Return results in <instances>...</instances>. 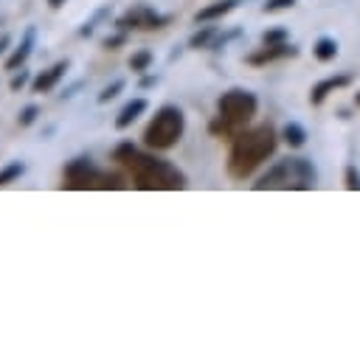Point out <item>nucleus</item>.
Wrapping results in <instances>:
<instances>
[{
	"label": "nucleus",
	"instance_id": "nucleus-1",
	"mask_svg": "<svg viewBox=\"0 0 360 357\" xmlns=\"http://www.w3.org/2000/svg\"><path fill=\"white\" fill-rule=\"evenodd\" d=\"M112 160L129 171L132 183L141 191H180V188H186V174L174 163L155 157L149 152H138L129 141H124L112 149Z\"/></svg>",
	"mask_w": 360,
	"mask_h": 357
},
{
	"label": "nucleus",
	"instance_id": "nucleus-2",
	"mask_svg": "<svg viewBox=\"0 0 360 357\" xmlns=\"http://www.w3.org/2000/svg\"><path fill=\"white\" fill-rule=\"evenodd\" d=\"M278 146V135L270 124H256V126H245L242 132H236L231 138V152H228V174L233 180H245L250 177L262 163H267V157H273Z\"/></svg>",
	"mask_w": 360,
	"mask_h": 357
},
{
	"label": "nucleus",
	"instance_id": "nucleus-3",
	"mask_svg": "<svg viewBox=\"0 0 360 357\" xmlns=\"http://www.w3.org/2000/svg\"><path fill=\"white\" fill-rule=\"evenodd\" d=\"M256 110H259V98L250 90L242 87L225 90L217 98V115L208 121V132L217 138H233L253 121Z\"/></svg>",
	"mask_w": 360,
	"mask_h": 357
},
{
	"label": "nucleus",
	"instance_id": "nucleus-4",
	"mask_svg": "<svg viewBox=\"0 0 360 357\" xmlns=\"http://www.w3.org/2000/svg\"><path fill=\"white\" fill-rule=\"evenodd\" d=\"M186 132V115L177 104H163L158 107V112L149 118L146 129H143V146L152 152H166L172 149Z\"/></svg>",
	"mask_w": 360,
	"mask_h": 357
},
{
	"label": "nucleus",
	"instance_id": "nucleus-5",
	"mask_svg": "<svg viewBox=\"0 0 360 357\" xmlns=\"http://www.w3.org/2000/svg\"><path fill=\"white\" fill-rule=\"evenodd\" d=\"M62 186L65 188H73V191H87V188H124V177L98 169L90 157H73L62 169Z\"/></svg>",
	"mask_w": 360,
	"mask_h": 357
},
{
	"label": "nucleus",
	"instance_id": "nucleus-6",
	"mask_svg": "<svg viewBox=\"0 0 360 357\" xmlns=\"http://www.w3.org/2000/svg\"><path fill=\"white\" fill-rule=\"evenodd\" d=\"M172 22L169 14H158L152 6H135L129 11H124L118 20H115V28L118 31H158V28H166Z\"/></svg>",
	"mask_w": 360,
	"mask_h": 357
},
{
	"label": "nucleus",
	"instance_id": "nucleus-7",
	"mask_svg": "<svg viewBox=\"0 0 360 357\" xmlns=\"http://www.w3.org/2000/svg\"><path fill=\"white\" fill-rule=\"evenodd\" d=\"M256 191H264V188H298V177H295V169H292V157L287 160H278L276 166H270L259 183H253Z\"/></svg>",
	"mask_w": 360,
	"mask_h": 357
},
{
	"label": "nucleus",
	"instance_id": "nucleus-8",
	"mask_svg": "<svg viewBox=\"0 0 360 357\" xmlns=\"http://www.w3.org/2000/svg\"><path fill=\"white\" fill-rule=\"evenodd\" d=\"M295 53H298V48L290 45V42H276V45H264L262 42V48H256L253 53H248L245 62L253 65V67H264L270 62H278V59H287V56H295Z\"/></svg>",
	"mask_w": 360,
	"mask_h": 357
},
{
	"label": "nucleus",
	"instance_id": "nucleus-9",
	"mask_svg": "<svg viewBox=\"0 0 360 357\" xmlns=\"http://www.w3.org/2000/svg\"><path fill=\"white\" fill-rule=\"evenodd\" d=\"M68 67H70V62L62 59V62H56V65H51V67H45V70H39V73L31 79V90H34V93H48V90H53V87L65 79Z\"/></svg>",
	"mask_w": 360,
	"mask_h": 357
},
{
	"label": "nucleus",
	"instance_id": "nucleus-10",
	"mask_svg": "<svg viewBox=\"0 0 360 357\" xmlns=\"http://www.w3.org/2000/svg\"><path fill=\"white\" fill-rule=\"evenodd\" d=\"M34 45H37V28L28 25V28L22 31V39H20V42L14 45V51L8 53V59H6V70H17V67H22V65L28 62Z\"/></svg>",
	"mask_w": 360,
	"mask_h": 357
},
{
	"label": "nucleus",
	"instance_id": "nucleus-11",
	"mask_svg": "<svg viewBox=\"0 0 360 357\" xmlns=\"http://www.w3.org/2000/svg\"><path fill=\"white\" fill-rule=\"evenodd\" d=\"M349 82H352V79H349L346 73H338V76H326V79H321V82H318V84H312V90H309V104H312V107L323 104L329 93H335V90H340V87H346Z\"/></svg>",
	"mask_w": 360,
	"mask_h": 357
},
{
	"label": "nucleus",
	"instance_id": "nucleus-12",
	"mask_svg": "<svg viewBox=\"0 0 360 357\" xmlns=\"http://www.w3.org/2000/svg\"><path fill=\"white\" fill-rule=\"evenodd\" d=\"M146 107H149V101L146 98H132V101H127L124 107H121V112L115 115V129H129L143 112H146Z\"/></svg>",
	"mask_w": 360,
	"mask_h": 357
},
{
	"label": "nucleus",
	"instance_id": "nucleus-13",
	"mask_svg": "<svg viewBox=\"0 0 360 357\" xmlns=\"http://www.w3.org/2000/svg\"><path fill=\"white\" fill-rule=\"evenodd\" d=\"M239 3H242V0H217V3H211V6H205V8H200V11L194 14V22H214V20L225 17V14H231Z\"/></svg>",
	"mask_w": 360,
	"mask_h": 357
},
{
	"label": "nucleus",
	"instance_id": "nucleus-14",
	"mask_svg": "<svg viewBox=\"0 0 360 357\" xmlns=\"http://www.w3.org/2000/svg\"><path fill=\"white\" fill-rule=\"evenodd\" d=\"M281 141H284L290 149H301V146L307 143V129H304L298 121H290V124H284V129H281Z\"/></svg>",
	"mask_w": 360,
	"mask_h": 357
},
{
	"label": "nucleus",
	"instance_id": "nucleus-15",
	"mask_svg": "<svg viewBox=\"0 0 360 357\" xmlns=\"http://www.w3.org/2000/svg\"><path fill=\"white\" fill-rule=\"evenodd\" d=\"M312 56H315L318 62H332V59L338 56V42H335L332 37H321V39L312 45Z\"/></svg>",
	"mask_w": 360,
	"mask_h": 357
},
{
	"label": "nucleus",
	"instance_id": "nucleus-16",
	"mask_svg": "<svg viewBox=\"0 0 360 357\" xmlns=\"http://www.w3.org/2000/svg\"><path fill=\"white\" fill-rule=\"evenodd\" d=\"M152 62H155V53H152L149 48H141V51H135V53L129 56V70H132V73H146Z\"/></svg>",
	"mask_w": 360,
	"mask_h": 357
},
{
	"label": "nucleus",
	"instance_id": "nucleus-17",
	"mask_svg": "<svg viewBox=\"0 0 360 357\" xmlns=\"http://www.w3.org/2000/svg\"><path fill=\"white\" fill-rule=\"evenodd\" d=\"M214 37H217V28H214V25H205V28H200L197 34H191L188 48H211Z\"/></svg>",
	"mask_w": 360,
	"mask_h": 357
},
{
	"label": "nucleus",
	"instance_id": "nucleus-18",
	"mask_svg": "<svg viewBox=\"0 0 360 357\" xmlns=\"http://www.w3.org/2000/svg\"><path fill=\"white\" fill-rule=\"evenodd\" d=\"M22 171H25V163H20V160L6 163V166L0 169V186H8V183H14V180H20Z\"/></svg>",
	"mask_w": 360,
	"mask_h": 357
},
{
	"label": "nucleus",
	"instance_id": "nucleus-19",
	"mask_svg": "<svg viewBox=\"0 0 360 357\" xmlns=\"http://www.w3.org/2000/svg\"><path fill=\"white\" fill-rule=\"evenodd\" d=\"M107 17H110V6H101V8H98V11H96V14H93L82 28H79V37H93V31L98 28V22H101V20H107Z\"/></svg>",
	"mask_w": 360,
	"mask_h": 357
},
{
	"label": "nucleus",
	"instance_id": "nucleus-20",
	"mask_svg": "<svg viewBox=\"0 0 360 357\" xmlns=\"http://www.w3.org/2000/svg\"><path fill=\"white\" fill-rule=\"evenodd\" d=\"M124 87H127V82H124V79H115V82H110V84H107V87L98 93V104H107V101H112V98H115V96H118Z\"/></svg>",
	"mask_w": 360,
	"mask_h": 357
},
{
	"label": "nucleus",
	"instance_id": "nucleus-21",
	"mask_svg": "<svg viewBox=\"0 0 360 357\" xmlns=\"http://www.w3.org/2000/svg\"><path fill=\"white\" fill-rule=\"evenodd\" d=\"M37 115H39V107L37 104H25L20 110V115H17V126H31L37 121Z\"/></svg>",
	"mask_w": 360,
	"mask_h": 357
},
{
	"label": "nucleus",
	"instance_id": "nucleus-22",
	"mask_svg": "<svg viewBox=\"0 0 360 357\" xmlns=\"http://www.w3.org/2000/svg\"><path fill=\"white\" fill-rule=\"evenodd\" d=\"M127 39H129V34H127V31H118V34L104 37V39H101V48H107V51H118L121 45H127Z\"/></svg>",
	"mask_w": 360,
	"mask_h": 357
},
{
	"label": "nucleus",
	"instance_id": "nucleus-23",
	"mask_svg": "<svg viewBox=\"0 0 360 357\" xmlns=\"http://www.w3.org/2000/svg\"><path fill=\"white\" fill-rule=\"evenodd\" d=\"M25 84H28V70H22V67L14 70V76L8 79V90H11V93H20Z\"/></svg>",
	"mask_w": 360,
	"mask_h": 357
},
{
	"label": "nucleus",
	"instance_id": "nucleus-24",
	"mask_svg": "<svg viewBox=\"0 0 360 357\" xmlns=\"http://www.w3.org/2000/svg\"><path fill=\"white\" fill-rule=\"evenodd\" d=\"M262 42L264 45H276V42H287V31L284 28H270L262 34Z\"/></svg>",
	"mask_w": 360,
	"mask_h": 357
},
{
	"label": "nucleus",
	"instance_id": "nucleus-25",
	"mask_svg": "<svg viewBox=\"0 0 360 357\" xmlns=\"http://www.w3.org/2000/svg\"><path fill=\"white\" fill-rule=\"evenodd\" d=\"M292 6H295V0H267L262 6V11L270 14V11H281V8H292Z\"/></svg>",
	"mask_w": 360,
	"mask_h": 357
},
{
	"label": "nucleus",
	"instance_id": "nucleus-26",
	"mask_svg": "<svg viewBox=\"0 0 360 357\" xmlns=\"http://www.w3.org/2000/svg\"><path fill=\"white\" fill-rule=\"evenodd\" d=\"M346 188H352V191H357V188H360V171H357L354 166H349V169H346Z\"/></svg>",
	"mask_w": 360,
	"mask_h": 357
},
{
	"label": "nucleus",
	"instance_id": "nucleus-27",
	"mask_svg": "<svg viewBox=\"0 0 360 357\" xmlns=\"http://www.w3.org/2000/svg\"><path fill=\"white\" fill-rule=\"evenodd\" d=\"M155 84H158V76L141 73V82H138V87H141V90H146V87H155Z\"/></svg>",
	"mask_w": 360,
	"mask_h": 357
},
{
	"label": "nucleus",
	"instance_id": "nucleus-28",
	"mask_svg": "<svg viewBox=\"0 0 360 357\" xmlns=\"http://www.w3.org/2000/svg\"><path fill=\"white\" fill-rule=\"evenodd\" d=\"M8 45H11V34H3V37H0V56L8 51Z\"/></svg>",
	"mask_w": 360,
	"mask_h": 357
},
{
	"label": "nucleus",
	"instance_id": "nucleus-29",
	"mask_svg": "<svg viewBox=\"0 0 360 357\" xmlns=\"http://www.w3.org/2000/svg\"><path fill=\"white\" fill-rule=\"evenodd\" d=\"M48 6H51V8H62V6H65V0H48Z\"/></svg>",
	"mask_w": 360,
	"mask_h": 357
},
{
	"label": "nucleus",
	"instance_id": "nucleus-30",
	"mask_svg": "<svg viewBox=\"0 0 360 357\" xmlns=\"http://www.w3.org/2000/svg\"><path fill=\"white\" fill-rule=\"evenodd\" d=\"M354 104H357V107H360V90H357V93H354Z\"/></svg>",
	"mask_w": 360,
	"mask_h": 357
}]
</instances>
